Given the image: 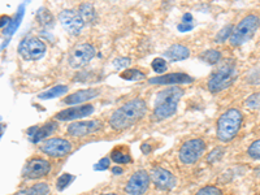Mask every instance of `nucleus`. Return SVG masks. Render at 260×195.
<instances>
[{
	"label": "nucleus",
	"instance_id": "nucleus-31",
	"mask_svg": "<svg viewBox=\"0 0 260 195\" xmlns=\"http://www.w3.org/2000/svg\"><path fill=\"white\" fill-rule=\"evenodd\" d=\"M247 154L251 159L260 160V140L254 141V142L250 144V147H248L247 150Z\"/></svg>",
	"mask_w": 260,
	"mask_h": 195
},
{
	"label": "nucleus",
	"instance_id": "nucleus-3",
	"mask_svg": "<svg viewBox=\"0 0 260 195\" xmlns=\"http://www.w3.org/2000/svg\"><path fill=\"white\" fill-rule=\"evenodd\" d=\"M243 121V116L237 108H230L220 116L217 121V138L223 143H228L238 134Z\"/></svg>",
	"mask_w": 260,
	"mask_h": 195
},
{
	"label": "nucleus",
	"instance_id": "nucleus-15",
	"mask_svg": "<svg viewBox=\"0 0 260 195\" xmlns=\"http://www.w3.org/2000/svg\"><path fill=\"white\" fill-rule=\"evenodd\" d=\"M94 112V106L91 104H83V106H77V107H71L59 112L56 115V119L59 121H73L77 119H83L86 116L91 115Z\"/></svg>",
	"mask_w": 260,
	"mask_h": 195
},
{
	"label": "nucleus",
	"instance_id": "nucleus-16",
	"mask_svg": "<svg viewBox=\"0 0 260 195\" xmlns=\"http://www.w3.org/2000/svg\"><path fill=\"white\" fill-rule=\"evenodd\" d=\"M152 85H184L191 84L193 77H190L186 73H170V74H164V76L155 77L149 81Z\"/></svg>",
	"mask_w": 260,
	"mask_h": 195
},
{
	"label": "nucleus",
	"instance_id": "nucleus-18",
	"mask_svg": "<svg viewBox=\"0 0 260 195\" xmlns=\"http://www.w3.org/2000/svg\"><path fill=\"white\" fill-rule=\"evenodd\" d=\"M98 96V90H95V89H87V90H79V91H75L71 95H68L65 98V103L67 104H82L85 102H89L91 99H95Z\"/></svg>",
	"mask_w": 260,
	"mask_h": 195
},
{
	"label": "nucleus",
	"instance_id": "nucleus-10",
	"mask_svg": "<svg viewBox=\"0 0 260 195\" xmlns=\"http://www.w3.org/2000/svg\"><path fill=\"white\" fill-rule=\"evenodd\" d=\"M40 150L51 158H64L72 151V143L64 138H51L43 142Z\"/></svg>",
	"mask_w": 260,
	"mask_h": 195
},
{
	"label": "nucleus",
	"instance_id": "nucleus-4",
	"mask_svg": "<svg viewBox=\"0 0 260 195\" xmlns=\"http://www.w3.org/2000/svg\"><path fill=\"white\" fill-rule=\"evenodd\" d=\"M237 80V68L236 61L232 59L224 60V63L212 73V76L208 80V90L213 94L220 92L225 89L230 88L234 81Z\"/></svg>",
	"mask_w": 260,
	"mask_h": 195
},
{
	"label": "nucleus",
	"instance_id": "nucleus-30",
	"mask_svg": "<svg viewBox=\"0 0 260 195\" xmlns=\"http://www.w3.org/2000/svg\"><path fill=\"white\" fill-rule=\"evenodd\" d=\"M233 29H234V28H233L232 25H228V26H225L224 29H221L220 32L217 33L216 42H219V43H224L225 40L228 39V38H230V35H232Z\"/></svg>",
	"mask_w": 260,
	"mask_h": 195
},
{
	"label": "nucleus",
	"instance_id": "nucleus-38",
	"mask_svg": "<svg viewBox=\"0 0 260 195\" xmlns=\"http://www.w3.org/2000/svg\"><path fill=\"white\" fill-rule=\"evenodd\" d=\"M177 29L182 33H184V32H190V30H193V29H194V25H193V22H190V24H187V22H182V24L178 25Z\"/></svg>",
	"mask_w": 260,
	"mask_h": 195
},
{
	"label": "nucleus",
	"instance_id": "nucleus-6",
	"mask_svg": "<svg viewBox=\"0 0 260 195\" xmlns=\"http://www.w3.org/2000/svg\"><path fill=\"white\" fill-rule=\"evenodd\" d=\"M204 150V141L201 140V138L190 140L181 146L180 152H178V158L186 165H191V164H195L198 160L201 159Z\"/></svg>",
	"mask_w": 260,
	"mask_h": 195
},
{
	"label": "nucleus",
	"instance_id": "nucleus-40",
	"mask_svg": "<svg viewBox=\"0 0 260 195\" xmlns=\"http://www.w3.org/2000/svg\"><path fill=\"white\" fill-rule=\"evenodd\" d=\"M141 148H142L143 154H150V152H151V146H149L147 143H143L142 147H141Z\"/></svg>",
	"mask_w": 260,
	"mask_h": 195
},
{
	"label": "nucleus",
	"instance_id": "nucleus-27",
	"mask_svg": "<svg viewBox=\"0 0 260 195\" xmlns=\"http://www.w3.org/2000/svg\"><path fill=\"white\" fill-rule=\"evenodd\" d=\"M122 80H128V81H137V80H142L145 78V73H142L138 69H125L124 72L120 74Z\"/></svg>",
	"mask_w": 260,
	"mask_h": 195
},
{
	"label": "nucleus",
	"instance_id": "nucleus-19",
	"mask_svg": "<svg viewBox=\"0 0 260 195\" xmlns=\"http://www.w3.org/2000/svg\"><path fill=\"white\" fill-rule=\"evenodd\" d=\"M189 56V48L182 46V44H173L164 52V57H167L170 61H181V60L187 59Z\"/></svg>",
	"mask_w": 260,
	"mask_h": 195
},
{
	"label": "nucleus",
	"instance_id": "nucleus-35",
	"mask_svg": "<svg viewBox=\"0 0 260 195\" xmlns=\"http://www.w3.org/2000/svg\"><path fill=\"white\" fill-rule=\"evenodd\" d=\"M246 104H247V107L252 108V109H258V108H260V92L250 96V98L246 100Z\"/></svg>",
	"mask_w": 260,
	"mask_h": 195
},
{
	"label": "nucleus",
	"instance_id": "nucleus-20",
	"mask_svg": "<svg viewBox=\"0 0 260 195\" xmlns=\"http://www.w3.org/2000/svg\"><path fill=\"white\" fill-rule=\"evenodd\" d=\"M78 13L81 18L83 20L85 24H94L95 21H96V12H95L94 5L91 4V3H83V4L79 5L78 8Z\"/></svg>",
	"mask_w": 260,
	"mask_h": 195
},
{
	"label": "nucleus",
	"instance_id": "nucleus-28",
	"mask_svg": "<svg viewBox=\"0 0 260 195\" xmlns=\"http://www.w3.org/2000/svg\"><path fill=\"white\" fill-rule=\"evenodd\" d=\"M151 67H152L155 73H158V74H163V73L167 72V69H168V64H167L164 57H155V59L152 60V63H151Z\"/></svg>",
	"mask_w": 260,
	"mask_h": 195
},
{
	"label": "nucleus",
	"instance_id": "nucleus-22",
	"mask_svg": "<svg viewBox=\"0 0 260 195\" xmlns=\"http://www.w3.org/2000/svg\"><path fill=\"white\" fill-rule=\"evenodd\" d=\"M24 12H25V8L24 5H20V8H19V12L16 13V17L13 18L12 22L9 24L8 28L4 29V35H7L9 38V36H12V34L17 30V28H19V25L21 24V21H22V17H24Z\"/></svg>",
	"mask_w": 260,
	"mask_h": 195
},
{
	"label": "nucleus",
	"instance_id": "nucleus-37",
	"mask_svg": "<svg viewBox=\"0 0 260 195\" xmlns=\"http://www.w3.org/2000/svg\"><path fill=\"white\" fill-rule=\"evenodd\" d=\"M12 22V18L9 16H1L0 17V29H4V28H8L9 24Z\"/></svg>",
	"mask_w": 260,
	"mask_h": 195
},
{
	"label": "nucleus",
	"instance_id": "nucleus-36",
	"mask_svg": "<svg viewBox=\"0 0 260 195\" xmlns=\"http://www.w3.org/2000/svg\"><path fill=\"white\" fill-rule=\"evenodd\" d=\"M111 164V159L110 158H103L102 160H99L98 164H95L94 169L95 171H106L110 168Z\"/></svg>",
	"mask_w": 260,
	"mask_h": 195
},
{
	"label": "nucleus",
	"instance_id": "nucleus-13",
	"mask_svg": "<svg viewBox=\"0 0 260 195\" xmlns=\"http://www.w3.org/2000/svg\"><path fill=\"white\" fill-rule=\"evenodd\" d=\"M103 129V124L99 120H89V121H77V123L71 124L67 129V133L72 137L90 136L93 133H96Z\"/></svg>",
	"mask_w": 260,
	"mask_h": 195
},
{
	"label": "nucleus",
	"instance_id": "nucleus-42",
	"mask_svg": "<svg viewBox=\"0 0 260 195\" xmlns=\"http://www.w3.org/2000/svg\"><path fill=\"white\" fill-rule=\"evenodd\" d=\"M100 195H117V194H113V193H110V194H100Z\"/></svg>",
	"mask_w": 260,
	"mask_h": 195
},
{
	"label": "nucleus",
	"instance_id": "nucleus-5",
	"mask_svg": "<svg viewBox=\"0 0 260 195\" xmlns=\"http://www.w3.org/2000/svg\"><path fill=\"white\" fill-rule=\"evenodd\" d=\"M260 26L259 17L256 15H248L240 21V24L237 25L236 28L233 29L232 35L229 38L230 44L234 47L242 46L243 43L248 42L252 36L255 35V33L258 32V29Z\"/></svg>",
	"mask_w": 260,
	"mask_h": 195
},
{
	"label": "nucleus",
	"instance_id": "nucleus-32",
	"mask_svg": "<svg viewBox=\"0 0 260 195\" xmlns=\"http://www.w3.org/2000/svg\"><path fill=\"white\" fill-rule=\"evenodd\" d=\"M223 156H224V150L220 147L215 148V150L209 152L208 156H207V161H208L209 164L217 163V161H220Z\"/></svg>",
	"mask_w": 260,
	"mask_h": 195
},
{
	"label": "nucleus",
	"instance_id": "nucleus-1",
	"mask_svg": "<svg viewBox=\"0 0 260 195\" xmlns=\"http://www.w3.org/2000/svg\"><path fill=\"white\" fill-rule=\"evenodd\" d=\"M147 104L143 99H131L117 108L110 117V125L114 130H125L145 117Z\"/></svg>",
	"mask_w": 260,
	"mask_h": 195
},
{
	"label": "nucleus",
	"instance_id": "nucleus-12",
	"mask_svg": "<svg viewBox=\"0 0 260 195\" xmlns=\"http://www.w3.org/2000/svg\"><path fill=\"white\" fill-rule=\"evenodd\" d=\"M50 171H51V164L48 163L47 160L42 159V158H34L26 163L22 175L29 179H38L47 176Z\"/></svg>",
	"mask_w": 260,
	"mask_h": 195
},
{
	"label": "nucleus",
	"instance_id": "nucleus-23",
	"mask_svg": "<svg viewBox=\"0 0 260 195\" xmlns=\"http://www.w3.org/2000/svg\"><path fill=\"white\" fill-rule=\"evenodd\" d=\"M201 59L209 65H216L221 60V52L217 50H207L202 53Z\"/></svg>",
	"mask_w": 260,
	"mask_h": 195
},
{
	"label": "nucleus",
	"instance_id": "nucleus-33",
	"mask_svg": "<svg viewBox=\"0 0 260 195\" xmlns=\"http://www.w3.org/2000/svg\"><path fill=\"white\" fill-rule=\"evenodd\" d=\"M131 64L129 57H117L113 60V67L116 69H128Z\"/></svg>",
	"mask_w": 260,
	"mask_h": 195
},
{
	"label": "nucleus",
	"instance_id": "nucleus-11",
	"mask_svg": "<svg viewBox=\"0 0 260 195\" xmlns=\"http://www.w3.org/2000/svg\"><path fill=\"white\" fill-rule=\"evenodd\" d=\"M60 24L72 35H77L85 26V22L79 16V13L74 9H65L59 15Z\"/></svg>",
	"mask_w": 260,
	"mask_h": 195
},
{
	"label": "nucleus",
	"instance_id": "nucleus-39",
	"mask_svg": "<svg viewBox=\"0 0 260 195\" xmlns=\"http://www.w3.org/2000/svg\"><path fill=\"white\" fill-rule=\"evenodd\" d=\"M182 22H187V24L193 22V16L190 13H185V16L182 17Z\"/></svg>",
	"mask_w": 260,
	"mask_h": 195
},
{
	"label": "nucleus",
	"instance_id": "nucleus-25",
	"mask_svg": "<svg viewBox=\"0 0 260 195\" xmlns=\"http://www.w3.org/2000/svg\"><path fill=\"white\" fill-rule=\"evenodd\" d=\"M111 160H113L117 164H128L131 163V156L128 152H124L120 148H114L111 154Z\"/></svg>",
	"mask_w": 260,
	"mask_h": 195
},
{
	"label": "nucleus",
	"instance_id": "nucleus-29",
	"mask_svg": "<svg viewBox=\"0 0 260 195\" xmlns=\"http://www.w3.org/2000/svg\"><path fill=\"white\" fill-rule=\"evenodd\" d=\"M74 179V177L72 175H68V173H64V175H61L57 178V183H56V187H57V190L59 191H63L65 190L69 185H71V182Z\"/></svg>",
	"mask_w": 260,
	"mask_h": 195
},
{
	"label": "nucleus",
	"instance_id": "nucleus-34",
	"mask_svg": "<svg viewBox=\"0 0 260 195\" xmlns=\"http://www.w3.org/2000/svg\"><path fill=\"white\" fill-rule=\"evenodd\" d=\"M195 195H223V193H221L220 189H217L215 186H204Z\"/></svg>",
	"mask_w": 260,
	"mask_h": 195
},
{
	"label": "nucleus",
	"instance_id": "nucleus-24",
	"mask_svg": "<svg viewBox=\"0 0 260 195\" xmlns=\"http://www.w3.org/2000/svg\"><path fill=\"white\" fill-rule=\"evenodd\" d=\"M50 194V187L47 183H36L32 187H29L28 190L24 191V195H48Z\"/></svg>",
	"mask_w": 260,
	"mask_h": 195
},
{
	"label": "nucleus",
	"instance_id": "nucleus-41",
	"mask_svg": "<svg viewBox=\"0 0 260 195\" xmlns=\"http://www.w3.org/2000/svg\"><path fill=\"white\" fill-rule=\"evenodd\" d=\"M112 172H113V175H121L124 169H122L121 167H114L113 169H112Z\"/></svg>",
	"mask_w": 260,
	"mask_h": 195
},
{
	"label": "nucleus",
	"instance_id": "nucleus-7",
	"mask_svg": "<svg viewBox=\"0 0 260 195\" xmlns=\"http://www.w3.org/2000/svg\"><path fill=\"white\" fill-rule=\"evenodd\" d=\"M19 53L25 60H38L46 53V44L36 36H28L19 44Z\"/></svg>",
	"mask_w": 260,
	"mask_h": 195
},
{
	"label": "nucleus",
	"instance_id": "nucleus-8",
	"mask_svg": "<svg viewBox=\"0 0 260 195\" xmlns=\"http://www.w3.org/2000/svg\"><path fill=\"white\" fill-rule=\"evenodd\" d=\"M150 175L143 169H139L131 176L125 185V193L128 195H143L146 194L150 186Z\"/></svg>",
	"mask_w": 260,
	"mask_h": 195
},
{
	"label": "nucleus",
	"instance_id": "nucleus-14",
	"mask_svg": "<svg viewBox=\"0 0 260 195\" xmlns=\"http://www.w3.org/2000/svg\"><path fill=\"white\" fill-rule=\"evenodd\" d=\"M150 179L156 189L164 191L172 190L176 186V183H177V178L169 171H167V169L160 167L151 169Z\"/></svg>",
	"mask_w": 260,
	"mask_h": 195
},
{
	"label": "nucleus",
	"instance_id": "nucleus-9",
	"mask_svg": "<svg viewBox=\"0 0 260 195\" xmlns=\"http://www.w3.org/2000/svg\"><path fill=\"white\" fill-rule=\"evenodd\" d=\"M95 56V48L89 43L75 46L69 55V64L72 68H81L89 64Z\"/></svg>",
	"mask_w": 260,
	"mask_h": 195
},
{
	"label": "nucleus",
	"instance_id": "nucleus-26",
	"mask_svg": "<svg viewBox=\"0 0 260 195\" xmlns=\"http://www.w3.org/2000/svg\"><path fill=\"white\" fill-rule=\"evenodd\" d=\"M37 20L40 25L43 26H51L54 24V16L51 15V12L46 8H40L37 13Z\"/></svg>",
	"mask_w": 260,
	"mask_h": 195
},
{
	"label": "nucleus",
	"instance_id": "nucleus-21",
	"mask_svg": "<svg viewBox=\"0 0 260 195\" xmlns=\"http://www.w3.org/2000/svg\"><path fill=\"white\" fill-rule=\"evenodd\" d=\"M67 92H68L67 86H64V85H57V86H55V88L50 89V90H47V91L39 94L38 98L42 100L54 99V98H57V96L64 95V94H67Z\"/></svg>",
	"mask_w": 260,
	"mask_h": 195
},
{
	"label": "nucleus",
	"instance_id": "nucleus-17",
	"mask_svg": "<svg viewBox=\"0 0 260 195\" xmlns=\"http://www.w3.org/2000/svg\"><path fill=\"white\" fill-rule=\"evenodd\" d=\"M56 129H57V124L56 123H48L46 124V125H43V126L40 127H30L29 129V137H30V140H32V142H34V143H37V142H39V141L42 140H46L48 136H51L52 133L55 132Z\"/></svg>",
	"mask_w": 260,
	"mask_h": 195
},
{
	"label": "nucleus",
	"instance_id": "nucleus-2",
	"mask_svg": "<svg viewBox=\"0 0 260 195\" xmlns=\"http://www.w3.org/2000/svg\"><path fill=\"white\" fill-rule=\"evenodd\" d=\"M184 95L180 88H168L158 92L155 100L154 116L156 120H167L172 117L177 111L180 99Z\"/></svg>",
	"mask_w": 260,
	"mask_h": 195
}]
</instances>
